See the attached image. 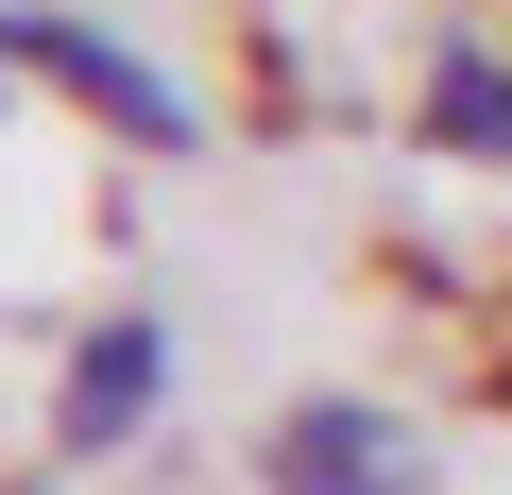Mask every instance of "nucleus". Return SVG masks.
<instances>
[{"mask_svg": "<svg viewBox=\"0 0 512 495\" xmlns=\"http://www.w3.org/2000/svg\"><path fill=\"white\" fill-rule=\"evenodd\" d=\"M274 495H427V444L376 410V393H308L274 410V461H256Z\"/></svg>", "mask_w": 512, "mask_h": 495, "instance_id": "1", "label": "nucleus"}, {"mask_svg": "<svg viewBox=\"0 0 512 495\" xmlns=\"http://www.w3.org/2000/svg\"><path fill=\"white\" fill-rule=\"evenodd\" d=\"M18 69H52V86H69L86 120H120L137 154H188V103H171V86H154L120 35H86V18H18Z\"/></svg>", "mask_w": 512, "mask_h": 495, "instance_id": "3", "label": "nucleus"}, {"mask_svg": "<svg viewBox=\"0 0 512 495\" xmlns=\"http://www.w3.org/2000/svg\"><path fill=\"white\" fill-rule=\"evenodd\" d=\"M410 120H427V154H461V171H512V52H444Z\"/></svg>", "mask_w": 512, "mask_h": 495, "instance_id": "4", "label": "nucleus"}, {"mask_svg": "<svg viewBox=\"0 0 512 495\" xmlns=\"http://www.w3.org/2000/svg\"><path fill=\"white\" fill-rule=\"evenodd\" d=\"M0 69H18V18H0Z\"/></svg>", "mask_w": 512, "mask_h": 495, "instance_id": "5", "label": "nucleus"}, {"mask_svg": "<svg viewBox=\"0 0 512 495\" xmlns=\"http://www.w3.org/2000/svg\"><path fill=\"white\" fill-rule=\"evenodd\" d=\"M154 410H171V325H154V308L86 325V342H69V393H52V444H69V461H103V444H137Z\"/></svg>", "mask_w": 512, "mask_h": 495, "instance_id": "2", "label": "nucleus"}]
</instances>
